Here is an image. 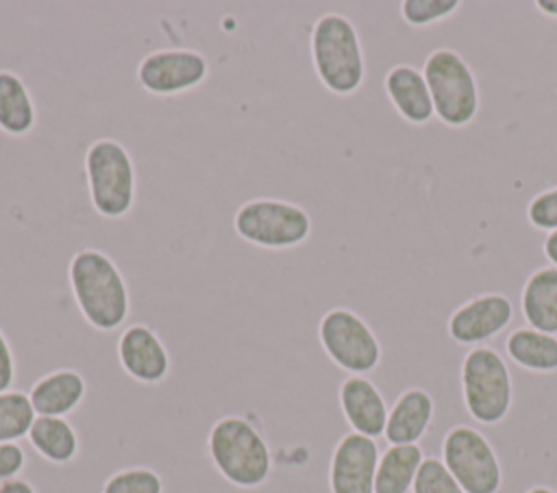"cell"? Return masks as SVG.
<instances>
[{
  "label": "cell",
  "mask_w": 557,
  "mask_h": 493,
  "mask_svg": "<svg viewBox=\"0 0 557 493\" xmlns=\"http://www.w3.org/2000/svg\"><path fill=\"white\" fill-rule=\"evenodd\" d=\"M74 302L85 321L100 330H117L131 313V289L117 263L98 248L78 250L67 265Z\"/></svg>",
  "instance_id": "6da1fadb"
},
{
  "label": "cell",
  "mask_w": 557,
  "mask_h": 493,
  "mask_svg": "<svg viewBox=\"0 0 557 493\" xmlns=\"http://www.w3.org/2000/svg\"><path fill=\"white\" fill-rule=\"evenodd\" d=\"M311 63L318 80L335 96H352L366 80V56L352 20L342 13H324L309 37Z\"/></svg>",
  "instance_id": "7a4b0ae2"
},
{
  "label": "cell",
  "mask_w": 557,
  "mask_h": 493,
  "mask_svg": "<svg viewBox=\"0 0 557 493\" xmlns=\"http://www.w3.org/2000/svg\"><path fill=\"white\" fill-rule=\"evenodd\" d=\"M213 467L239 489H257L272 473V452L263 432L242 415L218 419L207 439Z\"/></svg>",
  "instance_id": "3957f363"
},
{
  "label": "cell",
  "mask_w": 557,
  "mask_h": 493,
  "mask_svg": "<svg viewBox=\"0 0 557 493\" xmlns=\"http://www.w3.org/2000/svg\"><path fill=\"white\" fill-rule=\"evenodd\" d=\"M85 176L94 211L104 219H122L137 195L135 163L126 146L115 139H96L85 152Z\"/></svg>",
  "instance_id": "277c9868"
},
{
  "label": "cell",
  "mask_w": 557,
  "mask_h": 493,
  "mask_svg": "<svg viewBox=\"0 0 557 493\" xmlns=\"http://www.w3.org/2000/svg\"><path fill=\"white\" fill-rule=\"evenodd\" d=\"M461 395L468 415L483 426H496L507 417L513 384L505 358L494 347L476 345L463 356Z\"/></svg>",
  "instance_id": "5b68a950"
},
{
  "label": "cell",
  "mask_w": 557,
  "mask_h": 493,
  "mask_svg": "<svg viewBox=\"0 0 557 493\" xmlns=\"http://www.w3.org/2000/svg\"><path fill=\"white\" fill-rule=\"evenodd\" d=\"M233 228L246 243L265 250H289L311 235V215L296 202L281 198L246 200L233 215Z\"/></svg>",
  "instance_id": "8992f818"
},
{
  "label": "cell",
  "mask_w": 557,
  "mask_h": 493,
  "mask_svg": "<svg viewBox=\"0 0 557 493\" xmlns=\"http://www.w3.org/2000/svg\"><path fill=\"white\" fill-rule=\"evenodd\" d=\"M426 78L435 117L450 126L463 128L468 126L479 113V85L472 67L466 59L450 50L437 48L433 50L422 67Z\"/></svg>",
  "instance_id": "52a82bcc"
},
{
  "label": "cell",
  "mask_w": 557,
  "mask_h": 493,
  "mask_svg": "<svg viewBox=\"0 0 557 493\" xmlns=\"http://www.w3.org/2000/svg\"><path fill=\"white\" fill-rule=\"evenodd\" d=\"M318 339L326 356L350 376L370 374L381 363V343L374 330L350 308L326 311L318 324Z\"/></svg>",
  "instance_id": "ba28073f"
},
{
  "label": "cell",
  "mask_w": 557,
  "mask_h": 493,
  "mask_svg": "<svg viewBox=\"0 0 557 493\" xmlns=\"http://www.w3.org/2000/svg\"><path fill=\"white\" fill-rule=\"evenodd\" d=\"M442 460L466 493H498L503 467L483 432L472 426H453L442 441Z\"/></svg>",
  "instance_id": "9c48e42d"
},
{
  "label": "cell",
  "mask_w": 557,
  "mask_h": 493,
  "mask_svg": "<svg viewBox=\"0 0 557 493\" xmlns=\"http://www.w3.org/2000/svg\"><path fill=\"white\" fill-rule=\"evenodd\" d=\"M209 76V61L191 48H163L148 52L137 65L141 89L152 96H178L196 89Z\"/></svg>",
  "instance_id": "30bf717a"
},
{
  "label": "cell",
  "mask_w": 557,
  "mask_h": 493,
  "mask_svg": "<svg viewBox=\"0 0 557 493\" xmlns=\"http://www.w3.org/2000/svg\"><path fill=\"white\" fill-rule=\"evenodd\" d=\"M381 452L376 439L359 432L344 434L329 463L331 493H374V476Z\"/></svg>",
  "instance_id": "8fae6325"
},
{
  "label": "cell",
  "mask_w": 557,
  "mask_h": 493,
  "mask_svg": "<svg viewBox=\"0 0 557 493\" xmlns=\"http://www.w3.org/2000/svg\"><path fill=\"white\" fill-rule=\"evenodd\" d=\"M513 319V304L503 293L476 295L453 311L448 337L459 345H483L500 334Z\"/></svg>",
  "instance_id": "7c38bea8"
},
{
  "label": "cell",
  "mask_w": 557,
  "mask_h": 493,
  "mask_svg": "<svg viewBox=\"0 0 557 493\" xmlns=\"http://www.w3.org/2000/svg\"><path fill=\"white\" fill-rule=\"evenodd\" d=\"M122 369L141 384H157L170 374V352L146 324H131L117 339Z\"/></svg>",
  "instance_id": "4fadbf2b"
},
{
  "label": "cell",
  "mask_w": 557,
  "mask_h": 493,
  "mask_svg": "<svg viewBox=\"0 0 557 493\" xmlns=\"http://www.w3.org/2000/svg\"><path fill=\"white\" fill-rule=\"evenodd\" d=\"M339 408L352 432L370 439L385 432L389 408L379 387L366 376H348L339 384Z\"/></svg>",
  "instance_id": "5bb4252c"
},
{
  "label": "cell",
  "mask_w": 557,
  "mask_h": 493,
  "mask_svg": "<svg viewBox=\"0 0 557 493\" xmlns=\"http://www.w3.org/2000/svg\"><path fill=\"white\" fill-rule=\"evenodd\" d=\"M383 87L392 106L405 122L422 126L435 117L433 98L422 69L409 63H398L385 74Z\"/></svg>",
  "instance_id": "9a60e30c"
},
{
  "label": "cell",
  "mask_w": 557,
  "mask_h": 493,
  "mask_svg": "<svg viewBox=\"0 0 557 493\" xmlns=\"http://www.w3.org/2000/svg\"><path fill=\"white\" fill-rule=\"evenodd\" d=\"M433 413L435 402L431 393L420 387H411L403 391L392 404L383 437L389 445H413L426 434L433 421Z\"/></svg>",
  "instance_id": "2e32d148"
},
{
  "label": "cell",
  "mask_w": 557,
  "mask_h": 493,
  "mask_svg": "<svg viewBox=\"0 0 557 493\" xmlns=\"http://www.w3.org/2000/svg\"><path fill=\"white\" fill-rule=\"evenodd\" d=\"M87 382L83 374L70 367L54 369L41 376L28 391V400L37 415L46 417H65L78 408L85 400Z\"/></svg>",
  "instance_id": "e0dca14e"
},
{
  "label": "cell",
  "mask_w": 557,
  "mask_h": 493,
  "mask_svg": "<svg viewBox=\"0 0 557 493\" xmlns=\"http://www.w3.org/2000/svg\"><path fill=\"white\" fill-rule=\"evenodd\" d=\"M520 311L529 328L557 334V267L544 265L529 274L520 293Z\"/></svg>",
  "instance_id": "ac0fdd59"
},
{
  "label": "cell",
  "mask_w": 557,
  "mask_h": 493,
  "mask_svg": "<svg viewBox=\"0 0 557 493\" xmlns=\"http://www.w3.org/2000/svg\"><path fill=\"white\" fill-rule=\"evenodd\" d=\"M37 124V109L26 83L11 69H0V130L11 137L28 135Z\"/></svg>",
  "instance_id": "d6986e66"
},
{
  "label": "cell",
  "mask_w": 557,
  "mask_h": 493,
  "mask_svg": "<svg viewBox=\"0 0 557 493\" xmlns=\"http://www.w3.org/2000/svg\"><path fill=\"white\" fill-rule=\"evenodd\" d=\"M26 437L33 450L48 463L67 465L78 456L81 439L65 417L37 415Z\"/></svg>",
  "instance_id": "ffe728a7"
},
{
  "label": "cell",
  "mask_w": 557,
  "mask_h": 493,
  "mask_svg": "<svg viewBox=\"0 0 557 493\" xmlns=\"http://www.w3.org/2000/svg\"><path fill=\"white\" fill-rule=\"evenodd\" d=\"M507 356L522 369L533 374L557 371V334H546L535 328H516L505 341Z\"/></svg>",
  "instance_id": "44dd1931"
},
{
  "label": "cell",
  "mask_w": 557,
  "mask_h": 493,
  "mask_svg": "<svg viewBox=\"0 0 557 493\" xmlns=\"http://www.w3.org/2000/svg\"><path fill=\"white\" fill-rule=\"evenodd\" d=\"M424 458L426 456L418 443L389 445L376 465L374 493H409Z\"/></svg>",
  "instance_id": "7402d4cb"
},
{
  "label": "cell",
  "mask_w": 557,
  "mask_h": 493,
  "mask_svg": "<svg viewBox=\"0 0 557 493\" xmlns=\"http://www.w3.org/2000/svg\"><path fill=\"white\" fill-rule=\"evenodd\" d=\"M35 417L28 393L13 389L0 393V443H17L26 437Z\"/></svg>",
  "instance_id": "603a6c76"
},
{
  "label": "cell",
  "mask_w": 557,
  "mask_h": 493,
  "mask_svg": "<svg viewBox=\"0 0 557 493\" xmlns=\"http://www.w3.org/2000/svg\"><path fill=\"white\" fill-rule=\"evenodd\" d=\"M163 478L150 467H126L111 473L102 493H163Z\"/></svg>",
  "instance_id": "cb8c5ba5"
},
{
  "label": "cell",
  "mask_w": 557,
  "mask_h": 493,
  "mask_svg": "<svg viewBox=\"0 0 557 493\" xmlns=\"http://www.w3.org/2000/svg\"><path fill=\"white\" fill-rule=\"evenodd\" d=\"M459 0H405L400 2V17L413 28H426L457 13Z\"/></svg>",
  "instance_id": "d4e9b609"
},
{
  "label": "cell",
  "mask_w": 557,
  "mask_h": 493,
  "mask_svg": "<svg viewBox=\"0 0 557 493\" xmlns=\"http://www.w3.org/2000/svg\"><path fill=\"white\" fill-rule=\"evenodd\" d=\"M411 493H466L442 458L426 456L418 469Z\"/></svg>",
  "instance_id": "484cf974"
},
{
  "label": "cell",
  "mask_w": 557,
  "mask_h": 493,
  "mask_svg": "<svg viewBox=\"0 0 557 493\" xmlns=\"http://www.w3.org/2000/svg\"><path fill=\"white\" fill-rule=\"evenodd\" d=\"M527 219L542 232L557 230V185L535 193L527 204Z\"/></svg>",
  "instance_id": "4316f807"
},
{
  "label": "cell",
  "mask_w": 557,
  "mask_h": 493,
  "mask_svg": "<svg viewBox=\"0 0 557 493\" xmlns=\"http://www.w3.org/2000/svg\"><path fill=\"white\" fill-rule=\"evenodd\" d=\"M26 467V452L20 443H0V484L13 480Z\"/></svg>",
  "instance_id": "83f0119b"
},
{
  "label": "cell",
  "mask_w": 557,
  "mask_h": 493,
  "mask_svg": "<svg viewBox=\"0 0 557 493\" xmlns=\"http://www.w3.org/2000/svg\"><path fill=\"white\" fill-rule=\"evenodd\" d=\"M15 380V358L7 334L0 330V393L11 391Z\"/></svg>",
  "instance_id": "f1b7e54d"
},
{
  "label": "cell",
  "mask_w": 557,
  "mask_h": 493,
  "mask_svg": "<svg viewBox=\"0 0 557 493\" xmlns=\"http://www.w3.org/2000/svg\"><path fill=\"white\" fill-rule=\"evenodd\" d=\"M0 493H37V489L28 480L13 478L0 484Z\"/></svg>",
  "instance_id": "f546056e"
},
{
  "label": "cell",
  "mask_w": 557,
  "mask_h": 493,
  "mask_svg": "<svg viewBox=\"0 0 557 493\" xmlns=\"http://www.w3.org/2000/svg\"><path fill=\"white\" fill-rule=\"evenodd\" d=\"M542 252H544V256L548 258V263L557 267V230H553V232H548V235L544 237V241H542Z\"/></svg>",
  "instance_id": "4dcf8cb0"
},
{
  "label": "cell",
  "mask_w": 557,
  "mask_h": 493,
  "mask_svg": "<svg viewBox=\"0 0 557 493\" xmlns=\"http://www.w3.org/2000/svg\"><path fill=\"white\" fill-rule=\"evenodd\" d=\"M533 7H535L542 15L557 20V0H535Z\"/></svg>",
  "instance_id": "1f68e13d"
},
{
  "label": "cell",
  "mask_w": 557,
  "mask_h": 493,
  "mask_svg": "<svg viewBox=\"0 0 557 493\" xmlns=\"http://www.w3.org/2000/svg\"><path fill=\"white\" fill-rule=\"evenodd\" d=\"M527 493H557L555 489H550V486H544V484H537V486H531Z\"/></svg>",
  "instance_id": "d6a6232c"
}]
</instances>
